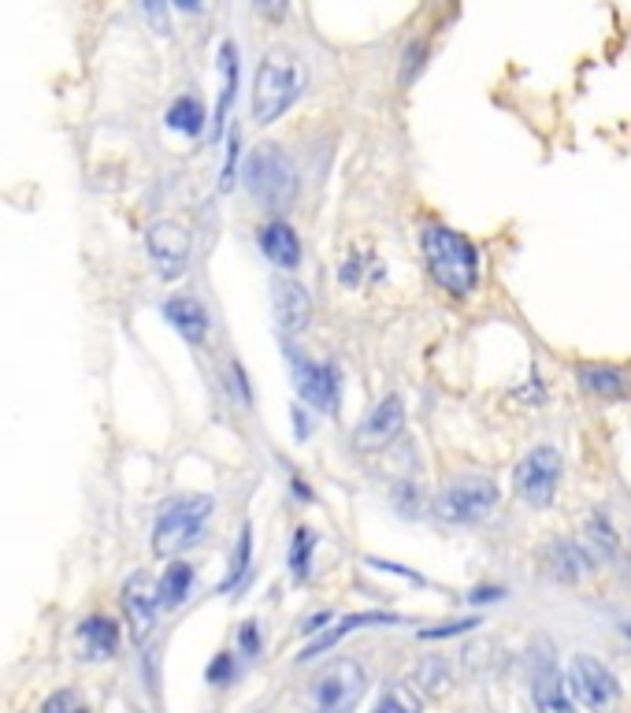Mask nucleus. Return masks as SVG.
I'll list each match as a JSON object with an SVG mask.
<instances>
[{"mask_svg": "<svg viewBox=\"0 0 631 713\" xmlns=\"http://www.w3.org/2000/svg\"><path fill=\"white\" fill-rule=\"evenodd\" d=\"M205 677H209V683H227V680L234 677V658H231L227 651H223V654H215L212 665H209V673H205Z\"/></svg>", "mask_w": 631, "mask_h": 713, "instance_id": "473e14b6", "label": "nucleus"}, {"mask_svg": "<svg viewBox=\"0 0 631 713\" xmlns=\"http://www.w3.org/2000/svg\"><path fill=\"white\" fill-rule=\"evenodd\" d=\"M145 246H149V257H153L156 271L164 279H178L190 265V231L175 220H160L149 227L145 234Z\"/></svg>", "mask_w": 631, "mask_h": 713, "instance_id": "1a4fd4ad", "label": "nucleus"}, {"mask_svg": "<svg viewBox=\"0 0 631 713\" xmlns=\"http://www.w3.org/2000/svg\"><path fill=\"white\" fill-rule=\"evenodd\" d=\"M587 531H591V542H595V547H598V553H601V558H614L620 542H617L614 528H609V521L601 517V513H595V517L587 521Z\"/></svg>", "mask_w": 631, "mask_h": 713, "instance_id": "cd10ccee", "label": "nucleus"}, {"mask_svg": "<svg viewBox=\"0 0 631 713\" xmlns=\"http://www.w3.org/2000/svg\"><path fill=\"white\" fill-rule=\"evenodd\" d=\"M124 609H127L130 628H135V640H145V635L153 632L156 609H160V591L149 572H135L124 584Z\"/></svg>", "mask_w": 631, "mask_h": 713, "instance_id": "f8f14e48", "label": "nucleus"}, {"mask_svg": "<svg viewBox=\"0 0 631 713\" xmlns=\"http://www.w3.org/2000/svg\"><path fill=\"white\" fill-rule=\"evenodd\" d=\"M79 640L90 662H105L119 646V624L112 621V617H86V621L79 624Z\"/></svg>", "mask_w": 631, "mask_h": 713, "instance_id": "a211bd4d", "label": "nucleus"}, {"mask_svg": "<svg viewBox=\"0 0 631 713\" xmlns=\"http://www.w3.org/2000/svg\"><path fill=\"white\" fill-rule=\"evenodd\" d=\"M145 15H149V19H156L160 34H167V23H164V8H160V4H145Z\"/></svg>", "mask_w": 631, "mask_h": 713, "instance_id": "e433bc0d", "label": "nucleus"}, {"mask_svg": "<svg viewBox=\"0 0 631 713\" xmlns=\"http://www.w3.org/2000/svg\"><path fill=\"white\" fill-rule=\"evenodd\" d=\"M420 710H423V696L417 691V683H390L372 713H420Z\"/></svg>", "mask_w": 631, "mask_h": 713, "instance_id": "b1692460", "label": "nucleus"}, {"mask_svg": "<svg viewBox=\"0 0 631 713\" xmlns=\"http://www.w3.org/2000/svg\"><path fill=\"white\" fill-rule=\"evenodd\" d=\"M42 713H86V702H82L79 691H56Z\"/></svg>", "mask_w": 631, "mask_h": 713, "instance_id": "c85d7f7f", "label": "nucleus"}, {"mask_svg": "<svg viewBox=\"0 0 631 713\" xmlns=\"http://www.w3.org/2000/svg\"><path fill=\"white\" fill-rule=\"evenodd\" d=\"M260 249H264V257L271 260L276 268L282 271H294L301 265V238H297V231L290 227L287 220H268L260 227Z\"/></svg>", "mask_w": 631, "mask_h": 713, "instance_id": "2eb2a0df", "label": "nucleus"}, {"mask_svg": "<svg viewBox=\"0 0 631 713\" xmlns=\"http://www.w3.org/2000/svg\"><path fill=\"white\" fill-rule=\"evenodd\" d=\"M220 71H223V90H220V105H215V116H212V138H220L223 124H227V112L234 105V90H238V49H234V42L220 45Z\"/></svg>", "mask_w": 631, "mask_h": 713, "instance_id": "aec40b11", "label": "nucleus"}, {"mask_svg": "<svg viewBox=\"0 0 631 713\" xmlns=\"http://www.w3.org/2000/svg\"><path fill=\"white\" fill-rule=\"evenodd\" d=\"M420 249L442 290H449L454 297L472 294L479 283V253L465 234L446 223H428L420 234Z\"/></svg>", "mask_w": 631, "mask_h": 713, "instance_id": "f257e3e1", "label": "nucleus"}, {"mask_svg": "<svg viewBox=\"0 0 631 713\" xmlns=\"http://www.w3.org/2000/svg\"><path fill=\"white\" fill-rule=\"evenodd\" d=\"M271 305H276V320L282 327V335H301L313 320V297L308 290L294 283V279H276L271 287Z\"/></svg>", "mask_w": 631, "mask_h": 713, "instance_id": "ddd939ff", "label": "nucleus"}, {"mask_svg": "<svg viewBox=\"0 0 631 713\" xmlns=\"http://www.w3.org/2000/svg\"><path fill=\"white\" fill-rule=\"evenodd\" d=\"M313 553H316V531L313 528H297L294 542H290V576L297 584H305L313 576Z\"/></svg>", "mask_w": 631, "mask_h": 713, "instance_id": "393cba45", "label": "nucleus"}, {"mask_svg": "<svg viewBox=\"0 0 631 713\" xmlns=\"http://www.w3.org/2000/svg\"><path fill=\"white\" fill-rule=\"evenodd\" d=\"M569 691L591 713H606L620 699V680L614 677V669H609L606 662L591 658V654H580V658H572L569 665Z\"/></svg>", "mask_w": 631, "mask_h": 713, "instance_id": "6e6552de", "label": "nucleus"}, {"mask_svg": "<svg viewBox=\"0 0 631 713\" xmlns=\"http://www.w3.org/2000/svg\"><path fill=\"white\" fill-rule=\"evenodd\" d=\"M238 646H242V654H246V658H257V654H260V628H257V621H246L238 628Z\"/></svg>", "mask_w": 631, "mask_h": 713, "instance_id": "2f4dec72", "label": "nucleus"}, {"mask_svg": "<svg viewBox=\"0 0 631 713\" xmlns=\"http://www.w3.org/2000/svg\"><path fill=\"white\" fill-rule=\"evenodd\" d=\"M364 691H369V673L361 662L338 658L319 669L313 680V710L316 713H357Z\"/></svg>", "mask_w": 631, "mask_h": 713, "instance_id": "39448f33", "label": "nucleus"}, {"mask_svg": "<svg viewBox=\"0 0 631 713\" xmlns=\"http://www.w3.org/2000/svg\"><path fill=\"white\" fill-rule=\"evenodd\" d=\"M531 699H535V710L539 713H572L569 677H561V669L553 665L546 646H542L539 669H535V680H531Z\"/></svg>", "mask_w": 631, "mask_h": 713, "instance_id": "4468645a", "label": "nucleus"}, {"mask_svg": "<svg viewBox=\"0 0 631 713\" xmlns=\"http://www.w3.org/2000/svg\"><path fill=\"white\" fill-rule=\"evenodd\" d=\"M494 598H502V591H498V587H483V591L476 587V591H472V603H476V606H479V603H494Z\"/></svg>", "mask_w": 631, "mask_h": 713, "instance_id": "c9c22d12", "label": "nucleus"}, {"mask_svg": "<svg viewBox=\"0 0 631 713\" xmlns=\"http://www.w3.org/2000/svg\"><path fill=\"white\" fill-rule=\"evenodd\" d=\"M576 379L595 398H628L631 394V375L617 364H580Z\"/></svg>", "mask_w": 631, "mask_h": 713, "instance_id": "f3484780", "label": "nucleus"}, {"mask_svg": "<svg viewBox=\"0 0 631 713\" xmlns=\"http://www.w3.org/2000/svg\"><path fill=\"white\" fill-rule=\"evenodd\" d=\"M167 127L183 130V135H201L205 130V105L197 97H178L172 108H167Z\"/></svg>", "mask_w": 631, "mask_h": 713, "instance_id": "a878e982", "label": "nucleus"}, {"mask_svg": "<svg viewBox=\"0 0 631 713\" xmlns=\"http://www.w3.org/2000/svg\"><path fill=\"white\" fill-rule=\"evenodd\" d=\"M246 190L257 197L264 209H290L297 197V167L279 145H257L242 167Z\"/></svg>", "mask_w": 631, "mask_h": 713, "instance_id": "7ed1b4c3", "label": "nucleus"}, {"mask_svg": "<svg viewBox=\"0 0 631 713\" xmlns=\"http://www.w3.org/2000/svg\"><path fill=\"white\" fill-rule=\"evenodd\" d=\"M294 369L297 394L305 401H313L316 409H338V369L327 361H308V356L294 353L290 356Z\"/></svg>", "mask_w": 631, "mask_h": 713, "instance_id": "9b49d317", "label": "nucleus"}, {"mask_svg": "<svg viewBox=\"0 0 631 713\" xmlns=\"http://www.w3.org/2000/svg\"><path fill=\"white\" fill-rule=\"evenodd\" d=\"M546 561H550L553 576L564 580V584H576L583 572H591V558L576 547V542H569V539L553 542V547L546 550Z\"/></svg>", "mask_w": 631, "mask_h": 713, "instance_id": "412c9836", "label": "nucleus"}, {"mask_svg": "<svg viewBox=\"0 0 631 713\" xmlns=\"http://www.w3.org/2000/svg\"><path fill=\"white\" fill-rule=\"evenodd\" d=\"M190 587H194V565L190 561H172V565L164 569V576H160V606L164 609H178L190 598Z\"/></svg>", "mask_w": 631, "mask_h": 713, "instance_id": "4be33fe9", "label": "nucleus"}, {"mask_svg": "<svg viewBox=\"0 0 631 713\" xmlns=\"http://www.w3.org/2000/svg\"><path fill=\"white\" fill-rule=\"evenodd\" d=\"M479 621L476 617H465V621H446L442 628H423V640H446V635H460V632H472Z\"/></svg>", "mask_w": 631, "mask_h": 713, "instance_id": "c756f323", "label": "nucleus"}, {"mask_svg": "<svg viewBox=\"0 0 631 713\" xmlns=\"http://www.w3.org/2000/svg\"><path fill=\"white\" fill-rule=\"evenodd\" d=\"M215 499L209 494H190V499H178L160 513L156 528H153V550L160 558H172V553L194 547L205 531V521L212 517Z\"/></svg>", "mask_w": 631, "mask_h": 713, "instance_id": "20e7f679", "label": "nucleus"}, {"mask_svg": "<svg viewBox=\"0 0 631 713\" xmlns=\"http://www.w3.org/2000/svg\"><path fill=\"white\" fill-rule=\"evenodd\" d=\"M398 617H390V613H379V609H372V613H353V617H342L338 621V628H327L319 640H313L305 646V654H301V662H308V658H316V654H324V651H331V646L342 640V635H350L357 632V628H369V624H394Z\"/></svg>", "mask_w": 631, "mask_h": 713, "instance_id": "6ab92c4d", "label": "nucleus"}, {"mask_svg": "<svg viewBox=\"0 0 631 713\" xmlns=\"http://www.w3.org/2000/svg\"><path fill=\"white\" fill-rule=\"evenodd\" d=\"M401 428H405V406H401V398L398 394H386V398L375 406L369 417L357 424L353 431V446L357 449H383V446H390L394 439L401 435Z\"/></svg>", "mask_w": 631, "mask_h": 713, "instance_id": "9d476101", "label": "nucleus"}, {"mask_svg": "<svg viewBox=\"0 0 631 713\" xmlns=\"http://www.w3.org/2000/svg\"><path fill=\"white\" fill-rule=\"evenodd\" d=\"M449 683H454V669H449V662L439 658V654H431V658H423L417 665L420 696H442V691H449Z\"/></svg>", "mask_w": 631, "mask_h": 713, "instance_id": "5701e85b", "label": "nucleus"}, {"mask_svg": "<svg viewBox=\"0 0 631 713\" xmlns=\"http://www.w3.org/2000/svg\"><path fill=\"white\" fill-rule=\"evenodd\" d=\"M327 621H331V613H316V617H308V621L301 624V632H308V635H313V632H319V628H324Z\"/></svg>", "mask_w": 631, "mask_h": 713, "instance_id": "f704fd0d", "label": "nucleus"}, {"mask_svg": "<svg viewBox=\"0 0 631 713\" xmlns=\"http://www.w3.org/2000/svg\"><path fill=\"white\" fill-rule=\"evenodd\" d=\"M513 483H516V494H521L527 505L546 510V505L553 502V494H558V487H561V454H558V446L539 443V446L527 449V454L513 468Z\"/></svg>", "mask_w": 631, "mask_h": 713, "instance_id": "0eeeda50", "label": "nucleus"}, {"mask_svg": "<svg viewBox=\"0 0 631 713\" xmlns=\"http://www.w3.org/2000/svg\"><path fill=\"white\" fill-rule=\"evenodd\" d=\"M494 505H498V483L491 476L468 472L439 491L435 517L442 524H476V521H483Z\"/></svg>", "mask_w": 631, "mask_h": 713, "instance_id": "423d86ee", "label": "nucleus"}, {"mask_svg": "<svg viewBox=\"0 0 631 713\" xmlns=\"http://www.w3.org/2000/svg\"><path fill=\"white\" fill-rule=\"evenodd\" d=\"M423 52H428V45H423V42H412V45H409V52H405V74H401L405 82L412 79V71H417V63L423 68Z\"/></svg>", "mask_w": 631, "mask_h": 713, "instance_id": "72a5a7b5", "label": "nucleus"}, {"mask_svg": "<svg viewBox=\"0 0 631 713\" xmlns=\"http://www.w3.org/2000/svg\"><path fill=\"white\" fill-rule=\"evenodd\" d=\"M238 156H242V138H238V130L227 138V164H223V190H231L234 186V167H238Z\"/></svg>", "mask_w": 631, "mask_h": 713, "instance_id": "7c9ffc66", "label": "nucleus"}, {"mask_svg": "<svg viewBox=\"0 0 631 713\" xmlns=\"http://www.w3.org/2000/svg\"><path fill=\"white\" fill-rule=\"evenodd\" d=\"M249 553H253V528L246 524L238 535V542H234V558H231V569H227V580L220 584V591H231L242 584V576H246L249 569Z\"/></svg>", "mask_w": 631, "mask_h": 713, "instance_id": "bb28decb", "label": "nucleus"}, {"mask_svg": "<svg viewBox=\"0 0 631 713\" xmlns=\"http://www.w3.org/2000/svg\"><path fill=\"white\" fill-rule=\"evenodd\" d=\"M305 63L294 49L264 52L253 74V119L257 124H276L282 112L294 108V101L305 93Z\"/></svg>", "mask_w": 631, "mask_h": 713, "instance_id": "f03ea898", "label": "nucleus"}, {"mask_svg": "<svg viewBox=\"0 0 631 713\" xmlns=\"http://www.w3.org/2000/svg\"><path fill=\"white\" fill-rule=\"evenodd\" d=\"M164 316H167V324H172L175 331L183 335L186 342H194V346H201L205 335H209V313H205V305L197 302V297H190V294L167 297V302H164Z\"/></svg>", "mask_w": 631, "mask_h": 713, "instance_id": "dca6fc26", "label": "nucleus"}]
</instances>
